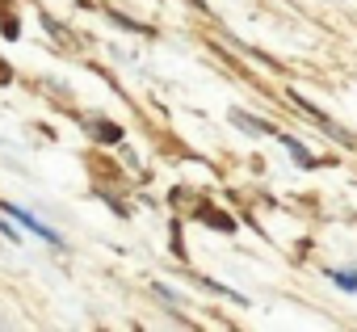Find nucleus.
I'll return each mask as SVG.
<instances>
[{
    "label": "nucleus",
    "instance_id": "obj_1",
    "mask_svg": "<svg viewBox=\"0 0 357 332\" xmlns=\"http://www.w3.org/2000/svg\"><path fill=\"white\" fill-rule=\"evenodd\" d=\"M5 215H13V219H17L22 227H30V232H34V236H43L47 244H55V248L63 244V240H59V236H55V232H51L47 223H38V219H34V215H30L26 206H17V202H5Z\"/></svg>",
    "mask_w": 357,
    "mask_h": 332
},
{
    "label": "nucleus",
    "instance_id": "obj_3",
    "mask_svg": "<svg viewBox=\"0 0 357 332\" xmlns=\"http://www.w3.org/2000/svg\"><path fill=\"white\" fill-rule=\"evenodd\" d=\"M286 147H290V151H294V160H298V164H303V169H315V160H311V156H307V151H303V143H298V139H286Z\"/></svg>",
    "mask_w": 357,
    "mask_h": 332
},
{
    "label": "nucleus",
    "instance_id": "obj_5",
    "mask_svg": "<svg viewBox=\"0 0 357 332\" xmlns=\"http://www.w3.org/2000/svg\"><path fill=\"white\" fill-rule=\"evenodd\" d=\"M97 135H101V139H122V130H118V126H105V122L97 126Z\"/></svg>",
    "mask_w": 357,
    "mask_h": 332
},
{
    "label": "nucleus",
    "instance_id": "obj_4",
    "mask_svg": "<svg viewBox=\"0 0 357 332\" xmlns=\"http://www.w3.org/2000/svg\"><path fill=\"white\" fill-rule=\"evenodd\" d=\"M236 122H240V126H244V130H252V135H265V130H269V126H265V122H248V118H244V114H236Z\"/></svg>",
    "mask_w": 357,
    "mask_h": 332
},
{
    "label": "nucleus",
    "instance_id": "obj_2",
    "mask_svg": "<svg viewBox=\"0 0 357 332\" xmlns=\"http://www.w3.org/2000/svg\"><path fill=\"white\" fill-rule=\"evenodd\" d=\"M328 278H336L340 290H353V294H357V269H353V273H349V269H328Z\"/></svg>",
    "mask_w": 357,
    "mask_h": 332
}]
</instances>
